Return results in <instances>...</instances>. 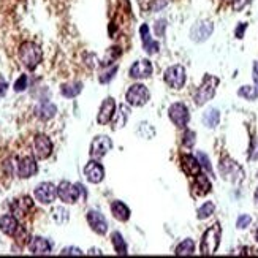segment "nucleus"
Masks as SVG:
<instances>
[{
    "label": "nucleus",
    "mask_w": 258,
    "mask_h": 258,
    "mask_svg": "<svg viewBox=\"0 0 258 258\" xmlns=\"http://www.w3.org/2000/svg\"><path fill=\"white\" fill-rule=\"evenodd\" d=\"M194 252H195V242L192 239H185V241H182L181 244L177 245L174 253L179 255V256H182V255H192Z\"/></svg>",
    "instance_id": "c756f323"
},
{
    "label": "nucleus",
    "mask_w": 258,
    "mask_h": 258,
    "mask_svg": "<svg viewBox=\"0 0 258 258\" xmlns=\"http://www.w3.org/2000/svg\"><path fill=\"white\" fill-rule=\"evenodd\" d=\"M219 171H220L222 177L227 179L230 182H239L244 176L242 168L231 159H222V162L219 165Z\"/></svg>",
    "instance_id": "39448f33"
},
{
    "label": "nucleus",
    "mask_w": 258,
    "mask_h": 258,
    "mask_svg": "<svg viewBox=\"0 0 258 258\" xmlns=\"http://www.w3.org/2000/svg\"><path fill=\"white\" fill-rule=\"evenodd\" d=\"M38 171V166H37V162L33 157L27 155V157H22V159L18 160L16 163V174L22 179H27V177H32Z\"/></svg>",
    "instance_id": "4468645a"
},
{
    "label": "nucleus",
    "mask_w": 258,
    "mask_h": 258,
    "mask_svg": "<svg viewBox=\"0 0 258 258\" xmlns=\"http://www.w3.org/2000/svg\"><path fill=\"white\" fill-rule=\"evenodd\" d=\"M55 113H57V108H55V105H52L51 102H43L37 108V116L43 120L52 119L55 116Z\"/></svg>",
    "instance_id": "393cba45"
},
{
    "label": "nucleus",
    "mask_w": 258,
    "mask_h": 258,
    "mask_svg": "<svg viewBox=\"0 0 258 258\" xmlns=\"http://www.w3.org/2000/svg\"><path fill=\"white\" fill-rule=\"evenodd\" d=\"M250 222H252L250 216L242 214V216H239V219H238V222H236V227H238L239 230H244V228H247V227L250 225Z\"/></svg>",
    "instance_id": "e433bc0d"
},
{
    "label": "nucleus",
    "mask_w": 258,
    "mask_h": 258,
    "mask_svg": "<svg viewBox=\"0 0 258 258\" xmlns=\"http://www.w3.org/2000/svg\"><path fill=\"white\" fill-rule=\"evenodd\" d=\"M194 192H195V195H198V197H205V195H208L209 192H211V182H209V179H208V176H205V174H198V176H195V182H194Z\"/></svg>",
    "instance_id": "5701e85b"
},
{
    "label": "nucleus",
    "mask_w": 258,
    "mask_h": 258,
    "mask_svg": "<svg viewBox=\"0 0 258 258\" xmlns=\"http://www.w3.org/2000/svg\"><path fill=\"white\" fill-rule=\"evenodd\" d=\"M185 80H187V75L182 65H173L165 72V83L170 87L181 89L185 84Z\"/></svg>",
    "instance_id": "6e6552de"
},
{
    "label": "nucleus",
    "mask_w": 258,
    "mask_h": 258,
    "mask_svg": "<svg viewBox=\"0 0 258 258\" xmlns=\"http://www.w3.org/2000/svg\"><path fill=\"white\" fill-rule=\"evenodd\" d=\"M60 255H83V250L78 247H65Z\"/></svg>",
    "instance_id": "ea45409f"
},
{
    "label": "nucleus",
    "mask_w": 258,
    "mask_h": 258,
    "mask_svg": "<svg viewBox=\"0 0 258 258\" xmlns=\"http://www.w3.org/2000/svg\"><path fill=\"white\" fill-rule=\"evenodd\" d=\"M111 212H113L114 219L119 222H127L130 219V209L122 201H113L111 203Z\"/></svg>",
    "instance_id": "b1692460"
},
{
    "label": "nucleus",
    "mask_w": 258,
    "mask_h": 258,
    "mask_svg": "<svg viewBox=\"0 0 258 258\" xmlns=\"http://www.w3.org/2000/svg\"><path fill=\"white\" fill-rule=\"evenodd\" d=\"M168 116H170V120L179 128H184L188 120H190V113L188 108L184 103H174L168 109Z\"/></svg>",
    "instance_id": "0eeeda50"
},
{
    "label": "nucleus",
    "mask_w": 258,
    "mask_h": 258,
    "mask_svg": "<svg viewBox=\"0 0 258 258\" xmlns=\"http://www.w3.org/2000/svg\"><path fill=\"white\" fill-rule=\"evenodd\" d=\"M111 148H113V141H111L108 137H105V135L95 137L91 144V157L95 160L102 159V157H105L111 151Z\"/></svg>",
    "instance_id": "9d476101"
},
{
    "label": "nucleus",
    "mask_w": 258,
    "mask_h": 258,
    "mask_svg": "<svg viewBox=\"0 0 258 258\" xmlns=\"http://www.w3.org/2000/svg\"><path fill=\"white\" fill-rule=\"evenodd\" d=\"M84 176L91 184H98V182L103 181L105 170L95 159H92L91 162H87V165L84 166Z\"/></svg>",
    "instance_id": "dca6fc26"
},
{
    "label": "nucleus",
    "mask_w": 258,
    "mask_h": 258,
    "mask_svg": "<svg viewBox=\"0 0 258 258\" xmlns=\"http://www.w3.org/2000/svg\"><path fill=\"white\" fill-rule=\"evenodd\" d=\"M87 223L97 234H106L108 231V222L102 212L97 209H91L87 212Z\"/></svg>",
    "instance_id": "ddd939ff"
},
{
    "label": "nucleus",
    "mask_w": 258,
    "mask_h": 258,
    "mask_svg": "<svg viewBox=\"0 0 258 258\" xmlns=\"http://www.w3.org/2000/svg\"><path fill=\"white\" fill-rule=\"evenodd\" d=\"M8 91V84L5 81H0V97H4Z\"/></svg>",
    "instance_id": "79ce46f5"
},
{
    "label": "nucleus",
    "mask_w": 258,
    "mask_h": 258,
    "mask_svg": "<svg viewBox=\"0 0 258 258\" xmlns=\"http://www.w3.org/2000/svg\"><path fill=\"white\" fill-rule=\"evenodd\" d=\"M33 152H35L37 159L44 160L52 154V143L46 137V135H37L35 140H33Z\"/></svg>",
    "instance_id": "f8f14e48"
},
{
    "label": "nucleus",
    "mask_w": 258,
    "mask_h": 258,
    "mask_svg": "<svg viewBox=\"0 0 258 258\" xmlns=\"http://www.w3.org/2000/svg\"><path fill=\"white\" fill-rule=\"evenodd\" d=\"M197 159H198V162H200L201 168H205V170L212 176V166H211V163H209L208 155H206L205 152H198V154H197Z\"/></svg>",
    "instance_id": "72a5a7b5"
},
{
    "label": "nucleus",
    "mask_w": 258,
    "mask_h": 258,
    "mask_svg": "<svg viewBox=\"0 0 258 258\" xmlns=\"http://www.w3.org/2000/svg\"><path fill=\"white\" fill-rule=\"evenodd\" d=\"M149 91L148 87H146L144 84H133L130 86V89L127 91L125 94V100L127 103L132 105V106H143L149 102Z\"/></svg>",
    "instance_id": "423d86ee"
},
{
    "label": "nucleus",
    "mask_w": 258,
    "mask_h": 258,
    "mask_svg": "<svg viewBox=\"0 0 258 258\" xmlns=\"http://www.w3.org/2000/svg\"><path fill=\"white\" fill-rule=\"evenodd\" d=\"M231 2V5H233V8L236 10V11H239V10H242L245 5H247L250 0H230Z\"/></svg>",
    "instance_id": "58836bf2"
},
{
    "label": "nucleus",
    "mask_w": 258,
    "mask_h": 258,
    "mask_svg": "<svg viewBox=\"0 0 258 258\" xmlns=\"http://www.w3.org/2000/svg\"><path fill=\"white\" fill-rule=\"evenodd\" d=\"M41 57L43 52L38 44H35L33 41H24L19 46V59L26 69L35 70L41 62Z\"/></svg>",
    "instance_id": "f257e3e1"
},
{
    "label": "nucleus",
    "mask_w": 258,
    "mask_h": 258,
    "mask_svg": "<svg viewBox=\"0 0 258 258\" xmlns=\"http://www.w3.org/2000/svg\"><path fill=\"white\" fill-rule=\"evenodd\" d=\"M0 231L7 236H16L19 233V223L15 216H2L0 217Z\"/></svg>",
    "instance_id": "a211bd4d"
},
{
    "label": "nucleus",
    "mask_w": 258,
    "mask_h": 258,
    "mask_svg": "<svg viewBox=\"0 0 258 258\" xmlns=\"http://www.w3.org/2000/svg\"><path fill=\"white\" fill-rule=\"evenodd\" d=\"M181 163H182V170L188 176L195 177V176H198L201 173V165H200L198 159H195L194 155H188V154L182 155L181 157Z\"/></svg>",
    "instance_id": "412c9836"
},
{
    "label": "nucleus",
    "mask_w": 258,
    "mask_h": 258,
    "mask_svg": "<svg viewBox=\"0 0 258 258\" xmlns=\"http://www.w3.org/2000/svg\"><path fill=\"white\" fill-rule=\"evenodd\" d=\"M116 72H117V67L114 65L109 72H106V73H103L102 76H100V83H108V81H111L114 78V73Z\"/></svg>",
    "instance_id": "4c0bfd02"
},
{
    "label": "nucleus",
    "mask_w": 258,
    "mask_h": 258,
    "mask_svg": "<svg viewBox=\"0 0 258 258\" xmlns=\"http://www.w3.org/2000/svg\"><path fill=\"white\" fill-rule=\"evenodd\" d=\"M111 242H113L114 250H116L117 255H127L128 253L127 252V244H125V241H124V238H122L120 233L114 231L113 234H111Z\"/></svg>",
    "instance_id": "c85d7f7f"
},
{
    "label": "nucleus",
    "mask_w": 258,
    "mask_h": 258,
    "mask_svg": "<svg viewBox=\"0 0 258 258\" xmlns=\"http://www.w3.org/2000/svg\"><path fill=\"white\" fill-rule=\"evenodd\" d=\"M195 132H192V130H185V133H184V140H182V143H184V146L185 148H194V144H195Z\"/></svg>",
    "instance_id": "f704fd0d"
},
{
    "label": "nucleus",
    "mask_w": 258,
    "mask_h": 258,
    "mask_svg": "<svg viewBox=\"0 0 258 258\" xmlns=\"http://www.w3.org/2000/svg\"><path fill=\"white\" fill-rule=\"evenodd\" d=\"M32 208H33V201L30 197H21L11 203V212H13L16 217L26 216Z\"/></svg>",
    "instance_id": "6ab92c4d"
},
{
    "label": "nucleus",
    "mask_w": 258,
    "mask_h": 258,
    "mask_svg": "<svg viewBox=\"0 0 258 258\" xmlns=\"http://www.w3.org/2000/svg\"><path fill=\"white\" fill-rule=\"evenodd\" d=\"M26 89H27V75H21V78L15 83V91L16 92H24Z\"/></svg>",
    "instance_id": "c9c22d12"
},
{
    "label": "nucleus",
    "mask_w": 258,
    "mask_h": 258,
    "mask_svg": "<svg viewBox=\"0 0 258 258\" xmlns=\"http://www.w3.org/2000/svg\"><path fill=\"white\" fill-rule=\"evenodd\" d=\"M245 29H247V24H245V22H241V24L236 27V30H234V35H236V38H242L244 37Z\"/></svg>",
    "instance_id": "a19ab883"
},
{
    "label": "nucleus",
    "mask_w": 258,
    "mask_h": 258,
    "mask_svg": "<svg viewBox=\"0 0 258 258\" xmlns=\"http://www.w3.org/2000/svg\"><path fill=\"white\" fill-rule=\"evenodd\" d=\"M130 76L135 80H144V78H149L152 75V63L148 59H141L137 60L130 67Z\"/></svg>",
    "instance_id": "f3484780"
},
{
    "label": "nucleus",
    "mask_w": 258,
    "mask_h": 258,
    "mask_svg": "<svg viewBox=\"0 0 258 258\" xmlns=\"http://www.w3.org/2000/svg\"><path fill=\"white\" fill-rule=\"evenodd\" d=\"M140 35H141V41H143V48L144 51L148 54H155L157 51H159V43L154 41L151 38V33H149V27L143 24L140 27Z\"/></svg>",
    "instance_id": "4be33fe9"
},
{
    "label": "nucleus",
    "mask_w": 258,
    "mask_h": 258,
    "mask_svg": "<svg viewBox=\"0 0 258 258\" xmlns=\"http://www.w3.org/2000/svg\"><path fill=\"white\" fill-rule=\"evenodd\" d=\"M102 255V252H100L98 249H91V250H89V255Z\"/></svg>",
    "instance_id": "a18cd8bd"
},
{
    "label": "nucleus",
    "mask_w": 258,
    "mask_h": 258,
    "mask_svg": "<svg viewBox=\"0 0 258 258\" xmlns=\"http://www.w3.org/2000/svg\"><path fill=\"white\" fill-rule=\"evenodd\" d=\"M255 239L258 241V228H256V231H255Z\"/></svg>",
    "instance_id": "49530a36"
},
{
    "label": "nucleus",
    "mask_w": 258,
    "mask_h": 258,
    "mask_svg": "<svg viewBox=\"0 0 258 258\" xmlns=\"http://www.w3.org/2000/svg\"><path fill=\"white\" fill-rule=\"evenodd\" d=\"M253 80L258 81V60L253 62Z\"/></svg>",
    "instance_id": "37998d69"
},
{
    "label": "nucleus",
    "mask_w": 258,
    "mask_h": 258,
    "mask_svg": "<svg viewBox=\"0 0 258 258\" xmlns=\"http://www.w3.org/2000/svg\"><path fill=\"white\" fill-rule=\"evenodd\" d=\"M238 95L253 102V100H256V97H258V89L255 86H242L238 91Z\"/></svg>",
    "instance_id": "2f4dec72"
},
{
    "label": "nucleus",
    "mask_w": 258,
    "mask_h": 258,
    "mask_svg": "<svg viewBox=\"0 0 258 258\" xmlns=\"http://www.w3.org/2000/svg\"><path fill=\"white\" fill-rule=\"evenodd\" d=\"M214 211H216L214 203H211V201H208V203H205L203 206H201V208L198 209L197 217H198L200 220H206V219H209L212 214H214Z\"/></svg>",
    "instance_id": "473e14b6"
},
{
    "label": "nucleus",
    "mask_w": 258,
    "mask_h": 258,
    "mask_svg": "<svg viewBox=\"0 0 258 258\" xmlns=\"http://www.w3.org/2000/svg\"><path fill=\"white\" fill-rule=\"evenodd\" d=\"M220 236H222L220 223H214L212 227H209L203 234V239H201V245H200L201 255H214L220 244Z\"/></svg>",
    "instance_id": "f03ea898"
},
{
    "label": "nucleus",
    "mask_w": 258,
    "mask_h": 258,
    "mask_svg": "<svg viewBox=\"0 0 258 258\" xmlns=\"http://www.w3.org/2000/svg\"><path fill=\"white\" fill-rule=\"evenodd\" d=\"M33 195H35L37 201H40L41 205H51L55 197H57V187L51 182H41L35 187Z\"/></svg>",
    "instance_id": "1a4fd4ad"
},
{
    "label": "nucleus",
    "mask_w": 258,
    "mask_h": 258,
    "mask_svg": "<svg viewBox=\"0 0 258 258\" xmlns=\"http://www.w3.org/2000/svg\"><path fill=\"white\" fill-rule=\"evenodd\" d=\"M114 113H116V102L113 97H108L103 100L102 106H100V111L97 114V122L100 125L109 124V120L114 117Z\"/></svg>",
    "instance_id": "2eb2a0df"
},
{
    "label": "nucleus",
    "mask_w": 258,
    "mask_h": 258,
    "mask_svg": "<svg viewBox=\"0 0 258 258\" xmlns=\"http://www.w3.org/2000/svg\"><path fill=\"white\" fill-rule=\"evenodd\" d=\"M250 159H252V160H258V146H256V148L252 151V154H250Z\"/></svg>",
    "instance_id": "c03bdc74"
},
{
    "label": "nucleus",
    "mask_w": 258,
    "mask_h": 258,
    "mask_svg": "<svg viewBox=\"0 0 258 258\" xmlns=\"http://www.w3.org/2000/svg\"><path fill=\"white\" fill-rule=\"evenodd\" d=\"M219 120H220V114H219V111L216 108L208 109L205 113V116H203V122H205V125L208 128H216L219 125Z\"/></svg>",
    "instance_id": "cd10ccee"
},
{
    "label": "nucleus",
    "mask_w": 258,
    "mask_h": 258,
    "mask_svg": "<svg viewBox=\"0 0 258 258\" xmlns=\"http://www.w3.org/2000/svg\"><path fill=\"white\" fill-rule=\"evenodd\" d=\"M255 200L258 201V188H256V192H255Z\"/></svg>",
    "instance_id": "de8ad7c7"
},
{
    "label": "nucleus",
    "mask_w": 258,
    "mask_h": 258,
    "mask_svg": "<svg viewBox=\"0 0 258 258\" xmlns=\"http://www.w3.org/2000/svg\"><path fill=\"white\" fill-rule=\"evenodd\" d=\"M212 32H214V24L211 21H200L190 30V38L197 43H203L212 35Z\"/></svg>",
    "instance_id": "9b49d317"
},
{
    "label": "nucleus",
    "mask_w": 258,
    "mask_h": 258,
    "mask_svg": "<svg viewBox=\"0 0 258 258\" xmlns=\"http://www.w3.org/2000/svg\"><path fill=\"white\" fill-rule=\"evenodd\" d=\"M81 195L86 197V190L81 184H72L69 181H62L57 185V197L65 205H73Z\"/></svg>",
    "instance_id": "20e7f679"
},
{
    "label": "nucleus",
    "mask_w": 258,
    "mask_h": 258,
    "mask_svg": "<svg viewBox=\"0 0 258 258\" xmlns=\"http://www.w3.org/2000/svg\"><path fill=\"white\" fill-rule=\"evenodd\" d=\"M256 86H258V81H256Z\"/></svg>",
    "instance_id": "09e8293b"
},
{
    "label": "nucleus",
    "mask_w": 258,
    "mask_h": 258,
    "mask_svg": "<svg viewBox=\"0 0 258 258\" xmlns=\"http://www.w3.org/2000/svg\"><path fill=\"white\" fill-rule=\"evenodd\" d=\"M69 219H70L69 211H67L65 208L59 206V208H55L52 211V220L55 223H59V225H63V223H67V222H69Z\"/></svg>",
    "instance_id": "7c9ffc66"
},
{
    "label": "nucleus",
    "mask_w": 258,
    "mask_h": 258,
    "mask_svg": "<svg viewBox=\"0 0 258 258\" xmlns=\"http://www.w3.org/2000/svg\"><path fill=\"white\" fill-rule=\"evenodd\" d=\"M29 250L32 255H48L51 253V242L44 238H32V241L29 242Z\"/></svg>",
    "instance_id": "aec40b11"
},
{
    "label": "nucleus",
    "mask_w": 258,
    "mask_h": 258,
    "mask_svg": "<svg viewBox=\"0 0 258 258\" xmlns=\"http://www.w3.org/2000/svg\"><path fill=\"white\" fill-rule=\"evenodd\" d=\"M128 116H130V108H128L127 105H120V106H119V113H117V116H116V120H114L113 128H114V130H119V128H122V127H125Z\"/></svg>",
    "instance_id": "bb28decb"
},
{
    "label": "nucleus",
    "mask_w": 258,
    "mask_h": 258,
    "mask_svg": "<svg viewBox=\"0 0 258 258\" xmlns=\"http://www.w3.org/2000/svg\"><path fill=\"white\" fill-rule=\"evenodd\" d=\"M217 86H219V78L212 76V75H205L203 81H201V86L198 87V91L195 94V105L203 106L205 103H208L209 100L214 97Z\"/></svg>",
    "instance_id": "7ed1b4c3"
},
{
    "label": "nucleus",
    "mask_w": 258,
    "mask_h": 258,
    "mask_svg": "<svg viewBox=\"0 0 258 258\" xmlns=\"http://www.w3.org/2000/svg\"><path fill=\"white\" fill-rule=\"evenodd\" d=\"M81 91H83V83H80V81L67 83V84H62V87H60L62 95L67 97V98H75V97H78V95L81 94Z\"/></svg>",
    "instance_id": "a878e982"
}]
</instances>
